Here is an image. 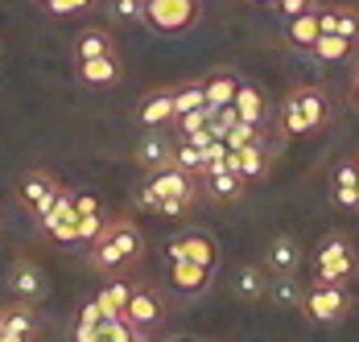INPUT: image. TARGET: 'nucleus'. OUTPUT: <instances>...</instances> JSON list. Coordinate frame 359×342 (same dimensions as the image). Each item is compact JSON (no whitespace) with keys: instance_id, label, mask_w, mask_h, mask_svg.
I'll return each mask as SVG.
<instances>
[{"instance_id":"nucleus-42","label":"nucleus","mask_w":359,"mask_h":342,"mask_svg":"<svg viewBox=\"0 0 359 342\" xmlns=\"http://www.w3.org/2000/svg\"><path fill=\"white\" fill-rule=\"evenodd\" d=\"M351 165H355V173H359V157H355V161H351Z\"/></svg>"},{"instance_id":"nucleus-34","label":"nucleus","mask_w":359,"mask_h":342,"mask_svg":"<svg viewBox=\"0 0 359 342\" xmlns=\"http://www.w3.org/2000/svg\"><path fill=\"white\" fill-rule=\"evenodd\" d=\"M74 210H79V214H104V203H100V194H91V190H74Z\"/></svg>"},{"instance_id":"nucleus-43","label":"nucleus","mask_w":359,"mask_h":342,"mask_svg":"<svg viewBox=\"0 0 359 342\" xmlns=\"http://www.w3.org/2000/svg\"><path fill=\"white\" fill-rule=\"evenodd\" d=\"M355 83H359V62H355Z\"/></svg>"},{"instance_id":"nucleus-8","label":"nucleus","mask_w":359,"mask_h":342,"mask_svg":"<svg viewBox=\"0 0 359 342\" xmlns=\"http://www.w3.org/2000/svg\"><path fill=\"white\" fill-rule=\"evenodd\" d=\"M8 289H13V297H17V301L37 306V301L46 297V273L37 268L34 260H17V264L8 268Z\"/></svg>"},{"instance_id":"nucleus-36","label":"nucleus","mask_w":359,"mask_h":342,"mask_svg":"<svg viewBox=\"0 0 359 342\" xmlns=\"http://www.w3.org/2000/svg\"><path fill=\"white\" fill-rule=\"evenodd\" d=\"M87 4H91V0H50L46 8H50V13H58V17H71V13H83Z\"/></svg>"},{"instance_id":"nucleus-3","label":"nucleus","mask_w":359,"mask_h":342,"mask_svg":"<svg viewBox=\"0 0 359 342\" xmlns=\"http://www.w3.org/2000/svg\"><path fill=\"white\" fill-rule=\"evenodd\" d=\"M351 309V297H347V285H330V280H314L306 293H302V313L318 326H330V322H343Z\"/></svg>"},{"instance_id":"nucleus-22","label":"nucleus","mask_w":359,"mask_h":342,"mask_svg":"<svg viewBox=\"0 0 359 342\" xmlns=\"http://www.w3.org/2000/svg\"><path fill=\"white\" fill-rule=\"evenodd\" d=\"M137 161H141L144 170H165V165H174V144L161 137H144L141 149H137Z\"/></svg>"},{"instance_id":"nucleus-1","label":"nucleus","mask_w":359,"mask_h":342,"mask_svg":"<svg viewBox=\"0 0 359 342\" xmlns=\"http://www.w3.org/2000/svg\"><path fill=\"white\" fill-rule=\"evenodd\" d=\"M141 256H144V235L137 231V223H128V219L104 223L100 240L91 243V264L104 268V273H124Z\"/></svg>"},{"instance_id":"nucleus-13","label":"nucleus","mask_w":359,"mask_h":342,"mask_svg":"<svg viewBox=\"0 0 359 342\" xmlns=\"http://www.w3.org/2000/svg\"><path fill=\"white\" fill-rule=\"evenodd\" d=\"M74 70H79V78H83L87 87H111V83H120V74H124L116 50H111V54H100V58H87V62H74Z\"/></svg>"},{"instance_id":"nucleus-12","label":"nucleus","mask_w":359,"mask_h":342,"mask_svg":"<svg viewBox=\"0 0 359 342\" xmlns=\"http://www.w3.org/2000/svg\"><path fill=\"white\" fill-rule=\"evenodd\" d=\"M318 17V34H339L347 41H359V13L355 8H343V4H330V8H314Z\"/></svg>"},{"instance_id":"nucleus-4","label":"nucleus","mask_w":359,"mask_h":342,"mask_svg":"<svg viewBox=\"0 0 359 342\" xmlns=\"http://www.w3.org/2000/svg\"><path fill=\"white\" fill-rule=\"evenodd\" d=\"M355 276V252L343 235H330L318 243L314 252V280H330V285H347Z\"/></svg>"},{"instance_id":"nucleus-5","label":"nucleus","mask_w":359,"mask_h":342,"mask_svg":"<svg viewBox=\"0 0 359 342\" xmlns=\"http://www.w3.org/2000/svg\"><path fill=\"white\" fill-rule=\"evenodd\" d=\"M198 0H149L141 8V21L153 25L157 34H182L198 21Z\"/></svg>"},{"instance_id":"nucleus-44","label":"nucleus","mask_w":359,"mask_h":342,"mask_svg":"<svg viewBox=\"0 0 359 342\" xmlns=\"http://www.w3.org/2000/svg\"><path fill=\"white\" fill-rule=\"evenodd\" d=\"M37 4H50V0H37Z\"/></svg>"},{"instance_id":"nucleus-31","label":"nucleus","mask_w":359,"mask_h":342,"mask_svg":"<svg viewBox=\"0 0 359 342\" xmlns=\"http://www.w3.org/2000/svg\"><path fill=\"white\" fill-rule=\"evenodd\" d=\"M207 103V95H203V83H186V87H178L174 91V116H182V111H194V107H203Z\"/></svg>"},{"instance_id":"nucleus-26","label":"nucleus","mask_w":359,"mask_h":342,"mask_svg":"<svg viewBox=\"0 0 359 342\" xmlns=\"http://www.w3.org/2000/svg\"><path fill=\"white\" fill-rule=\"evenodd\" d=\"M104 309H100V301L91 297L87 306L79 309V322H74V342H95V334H100V326H104Z\"/></svg>"},{"instance_id":"nucleus-25","label":"nucleus","mask_w":359,"mask_h":342,"mask_svg":"<svg viewBox=\"0 0 359 342\" xmlns=\"http://www.w3.org/2000/svg\"><path fill=\"white\" fill-rule=\"evenodd\" d=\"M289 41H293V46H302V50H310V46L318 41V17H314V8L293 13V17H289Z\"/></svg>"},{"instance_id":"nucleus-37","label":"nucleus","mask_w":359,"mask_h":342,"mask_svg":"<svg viewBox=\"0 0 359 342\" xmlns=\"http://www.w3.org/2000/svg\"><path fill=\"white\" fill-rule=\"evenodd\" d=\"M355 182H359V173H355L351 161H343V165L334 170V186H355Z\"/></svg>"},{"instance_id":"nucleus-6","label":"nucleus","mask_w":359,"mask_h":342,"mask_svg":"<svg viewBox=\"0 0 359 342\" xmlns=\"http://www.w3.org/2000/svg\"><path fill=\"white\" fill-rule=\"evenodd\" d=\"M165 260H194L203 268H215L219 264V243L207 231H182L165 243Z\"/></svg>"},{"instance_id":"nucleus-16","label":"nucleus","mask_w":359,"mask_h":342,"mask_svg":"<svg viewBox=\"0 0 359 342\" xmlns=\"http://www.w3.org/2000/svg\"><path fill=\"white\" fill-rule=\"evenodd\" d=\"M302 293H306V289L297 285L293 273H273L269 276V289H264V297L277 309H302Z\"/></svg>"},{"instance_id":"nucleus-38","label":"nucleus","mask_w":359,"mask_h":342,"mask_svg":"<svg viewBox=\"0 0 359 342\" xmlns=\"http://www.w3.org/2000/svg\"><path fill=\"white\" fill-rule=\"evenodd\" d=\"M141 8L144 4H137V0H116V13L128 17V21H141Z\"/></svg>"},{"instance_id":"nucleus-14","label":"nucleus","mask_w":359,"mask_h":342,"mask_svg":"<svg viewBox=\"0 0 359 342\" xmlns=\"http://www.w3.org/2000/svg\"><path fill=\"white\" fill-rule=\"evenodd\" d=\"M211 273L215 268H203V264H194V260H170V285L186 293V297H194V293H203L207 285H211Z\"/></svg>"},{"instance_id":"nucleus-27","label":"nucleus","mask_w":359,"mask_h":342,"mask_svg":"<svg viewBox=\"0 0 359 342\" xmlns=\"http://www.w3.org/2000/svg\"><path fill=\"white\" fill-rule=\"evenodd\" d=\"M128 293H133V285L120 276V280H108V285L95 293V301H100V309L111 317V313H124V306H128Z\"/></svg>"},{"instance_id":"nucleus-45","label":"nucleus","mask_w":359,"mask_h":342,"mask_svg":"<svg viewBox=\"0 0 359 342\" xmlns=\"http://www.w3.org/2000/svg\"><path fill=\"white\" fill-rule=\"evenodd\" d=\"M137 4H149V0H137Z\"/></svg>"},{"instance_id":"nucleus-32","label":"nucleus","mask_w":359,"mask_h":342,"mask_svg":"<svg viewBox=\"0 0 359 342\" xmlns=\"http://www.w3.org/2000/svg\"><path fill=\"white\" fill-rule=\"evenodd\" d=\"M174 124H178V137H194L198 128H207V103H203V107H194V111L174 116Z\"/></svg>"},{"instance_id":"nucleus-46","label":"nucleus","mask_w":359,"mask_h":342,"mask_svg":"<svg viewBox=\"0 0 359 342\" xmlns=\"http://www.w3.org/2000/svg\"><path fill=\"white\" fill-rule=\"evenodd\" d=\"M355 198H359V186H355Z\"/></svg>"},{"instance_id":"nucleus-33","label":"nucleus","mask_w":359,"mask_h":342,"mask_svg":"<svg viewBox=\"0 0 359 342\" xmlns=\"http://www.w3.org/2000/svg\"><path fill=\"white\" fill-rule=\"evenodd\" d=\"M104 214H79V243H95L100 231H104Z\"/></svg>"},{"instance_id":"nucleus-35","label":"nucleus","mask_w":359,"mask_h":342,"mask_svg":"<svg viewBox=\"0 0 359 342\" xmlns=\"http://www.w3.org/2000/svg\"><path fill=\"white\" fill-rule=\"evenodd\" d=\"M355 186H359V182H355ZM355 186H334V190H330V198H334V206H343V210H359Z\"/></svg>"},{"instance_id":"nucleus-11","label":"nucleus","mask_w":359,"mask_h":342,"mask_svg":"<svg viewBox=\"0 0 359 342\" xmlns=\"http://www.w3.org/2000/svg\"><path fill=\"white\" fill-rule=\"evenodd\" d=\"M62 182L58 177H50V173H41V170H34V173H21V186H17V198L29 206V210H46V203L54 198V190H58Z\"/></svg>"},{"instance_id":"nucleus-28","label":"nucleus","mask_w":359,"mask_h":342,"mask_svg":"<svg viewBox=\"0 0 359 342\" xmlns=\"http://www.w3.org/2000/svg\"><path fill=\"white\" fill-rule=\"evenodd\" d=\"M323 62H343V58H351V50H355V41H347V37L339 34H318V41L310 46Z\"/></svg>"},{"instance_id":"nucleus-21","label":"nucleus","mask_w":359,"mask_h":342,"mask_svg":"<svg viewBox=\"0 0 359 342\" xmlns=\"http://www.w3.org/2000/svg\"><path fill=\"white\" fill-rule=\"evenodd\" d=\"M203 182H207V194L211 198H219V203H236L240 194H244V177L231 170H215V173H203Z\"/></svg>"},{"instance_id":"nucleus-30","label":"nucleus","mask_w":359,"mask_h":342,"mask_svg":"<svg viewBox=\"0 0 359 342\" xmlns=\"http://www.w3.org/2000/svg\"><path fill=\"white\" fill-rule=\"evenodd\" d=\"M174 165L198 177V173H203V149H198V144H190L186 137H178V144H174Z\"/></svg>"},{"instance_id":"nucleus-20","label":"nucleus","mask_w":359,"mask_h":342,"mask_svg":"<svg viewBox=\"0 0 359 342\" xmlns=\"http://www.w3.org/2000/svg\"><path fill=\"white\" fill-rule=\"evenodd\" d=\"M236 153V173L244 182H260L269 173V149L264 144H244V149H231Z\"/></svg>"},{"instance_id":"nucleus-40","label":"nucleus","mask_w":359,"mask_h":342,"mask_svg":"<svg viewBox=\"0 0 359 342\" xmlns=\"http://www.w3.org/2000/svg\"><path fill=\"white\" fill-rule=\"evenodd\" d=\"M355 107H359V83H355Z\"/></svg>"},{"instance_id":"nucleus-39","label":"nucleus","mask_w":359,"mask_h":342,"mask_svg":"<svg viewBox=\"0 0 359 342\" xmlns=\"http://www.w3.org/2000/svg\"><path fill=\"white\" fill-rule=\"evenodd\" d=\"M277 8L293 17V13H306V8H314V0H277Z\"/></svg>"},{"instance_id":"nucleus-10","label":"nucleus","mask_w":359,"mask_h":342,"mask_svg":"<svg viewBox=\"0 0 359 342\" xmlns=\"http://www.w3.org/2000/svg\"><path fill=\"white\" fill-rule=\"evenodd\" d=\"M124 317H128L137 330L157 326V322H161V297H157L153 289H144V285H133V293H128V306H124Z\"/></svg>"},{"instance_id":"nucleus-7","label":"nucleus","mask_w":359,"mask_h":342,"mask_svg":"<svg viewBox=\"0 0 359 342\" xmlns=\"http://www.w3.org/2000/svg\"><path fill=\"white\" fill-rule=\"evenodd\" d=\"M144 186L157 194V206H161V198H186V203H194V194H198V186H194V173L178 170V165L153 170L149 177H144Z\"/></svg>"},{"instance_id":"nucleus-15","label":"nucleus","mask_w":359,"mask_h":342,"mask_svg":"<svg viewBox=\"0 0 359 342\" xmlns=\"http://www.w3.org/2000/svg\"><path fill=\"white\" fill-rule=\"evenodd\" d=\"M231 107H236V116L248 120V124H264V116H269V100H264V91L252 87V83H244V78H240V91H236Z\"/></svg>"},{"instance_id":"nucleus-41","label":"nucleus","mask_w":359,"mask_h":342,"mask_svg":"<svg viewBox=\"0 0 359 342\" xmlns=\"http://www.w3.org/2000/svg\"><path fill=\"white\" fill-rule=\"evenodd\" d=\"M0 342H13V338H8V334H0Z\"/></svg>"},{"instance_id":"nucleus-19","label":"nucleus","mask_w":359,"mask_h":342,"mask_svg":"<svg viewBox=\"0 0 359 342\" xmlns=\"http://www.w3.org/2000/svg\"><path fill=\"white\" fill-rule=\"evenodd\" d=\"M269 273H297V264H302V247L293 235H277V240L269 243Z\"/></svg>"},{"instance_id":"nucleus-9","label":"nucleus","mask_w":359,"mask_h":342,"mask_svg":"<svg viewBox=\"0 0 359 342\" xmlns=\"http://www.w3.org/2000/svg\"><path fill=\"white\" fill-rule=\"evenodd\" d=\"M0 334H8L13 342H37V334H41V322H37L34 306L13 301L8 309H0Z\"/></svg>"},{"instance_id":"nucleus-29","label":"nucleus","mask_w":359,"mask_h":342,"mask_svg":"<svg viewBox=\"0 0 359 342\" xmlns=\"http://www.w3.org/2000/svg\"><path fill=\"white\" fill-rule=\"evenodd\" d=\"M260 128H264V124H248V120H236V124L227 128L223 144H227V149H244V144H264Z\"/></svg>"},{"instance_id":"nucleus-18","label":"nucleus","mask_w":359,"mask_h":342,"mask_svg":"<svg viewBox=\"0 0 359 342\" xmlns=\"http://www.w3.org/2000/svg\"><path fill=\"white\" fill-rule=\"evenodd\" d=\"M141 124L144 128H161V124H174V91H153L141 100Z\"/></svg>"},{"instance_id":"nucleus-24","label":"nucleus","mask_w":359,"mask_h":342,"mask_svg":"<svg viewBox=\"0 0 359 342\" xmlns=\"http://www.w3.org/2000/svg\"><path fill=\"white\" fill-rule=\"evenodd\" d=\"M264 289H269V276H264L260 264H244V268L236 273V293H240L244 301H260Z\"/></svg>"},{"instance_id":"nucleus-23","label":"nucleus","mask_w":359,"mask_h":342,"mask_svg":"<svg viewBox=\"0 0 359 342\" xmlns=\"http://www.w3.org/2000/svg\"><path fill=\"white\" fill-rule=\"evenodd\" d=\"M100 54H111V34H104V29H83V34L74 37V62L100 58Z\"/></svg>"},{"instance_id":"nucleus-2","label":"nucleus","mask_w":359,"mask_h":342,"mask_svg":"<svg viewBox=\"0 0 359 342\" xmlns=\"http://www.w3.org/2000/svg\"><path fill=\"white\" fill-rule=\"evenodd\" d=\"M330 120V103L318 87H297L289 91L285 107H281V132L285 137H306L314 128H323Z\"/></svg>"},{"instance_id":"nucleus-17","label":"nucleus","mask_w":359,"mask_h":342,"mask_svg":"<svg viewBox=\"0 0 359 342\" xmlns=\"http://www.w3.org/2000/svg\"><path fill=\"white\" fill-rule=\"evenodd\" d=\"M240 91V74L236 70H215L203 78V95H207V107H227Z\"/></svg>"}]
</instances>
